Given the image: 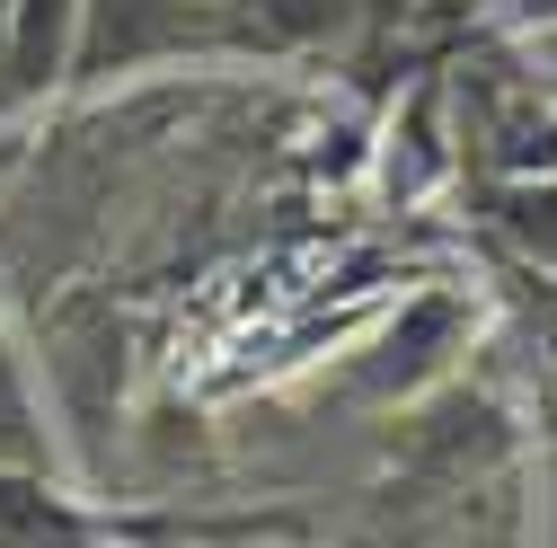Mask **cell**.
I'll list each match as a JSON object with an SVG mask.
<instances>
[{
	"label": "cell",
	"mask_w": 557,
	"mask_h": 548,
	"mask_svg": "<svg viewBox=\"0 0 557 548\" xmlns=\"http://www.w3.org/2000/svg\"><path fill=\"white\" fill-rule=\"evenodd\" d=\"M81 62V0H10V115L53 98Z\"/></svg>",
	"instance_id": "obj_1"
},
{
	"label": "cell",
	"mask_w": 557,
	"mask_h": 548,
	"mask_svg": "<svg viewBox=\"0 0 557 548\" xmlns=\"http://www.w3.org/2000/svg\"><path fill=\"white\" fill-rule=\"evenodd\" d=\"M213 10H222V45L239 53H301L355 18V0H213Z\"/></svg>",
	"instance_id": "obj_2"
},
{
	"label": "cell",
	"mask_w": 557,
	"mask_h": 548,
	"mask_svg": "<svg viewBox=\"0 0 557 548\" xmlns=\"http://www.w3.org/2000/svg\"><path fill=\"white\" fill-rule=\"evenodd\" d=\"M451 327H460V310H451L443 292H434V301H416V310L381 336V354L363 363V389H372V398H407V389H425V381L443 372L434 346H451Z\"/></svg>",
	"instance_id": "obj_3"
},
{
	"label": "cell",
	"mask_w": 557,
	"mask_h": 548,
	"mask_svg": "<svg viewBox=\"0 0 557 548\" xmlns=\"http://www.w3.org/2000/svg\"><path fill=\"white\" fill-rule=\"evenodd\" d=\"M496 231H505L522 257L557 265V169H548V177H505V186H496Z\"/></svg>",
	"instance_id": "obj_4"
},
{
	"label": "cell",
	"mask_w": 557,
	"mask_h": 548,
	"mask_svg": "<svg viewBox=\"0 0 557 548\" xmlns=\"http://www.w3.org/2000/svg\"><path fill=\"white\" fill-rule=\"evenodd\" d=\"M531 80L557 89V27H531Z\"/></svg>",
	"instance_id": "obj_5"
},
{
	"label": "cell",
	"mask_w": 557,
	"mask_h": 548,
	"mask_svg": "<svg viewBox=\"0 0 557 548\" xmlns=\"http://www.w3.org/2000/svg\"><path fill=\"white\" fill-rule=\"evenodd\" d=\"M505 18H522V27H557V0H496Z\"/></svg>",
	"instance_id": "obj_6"
}]
</instances>
